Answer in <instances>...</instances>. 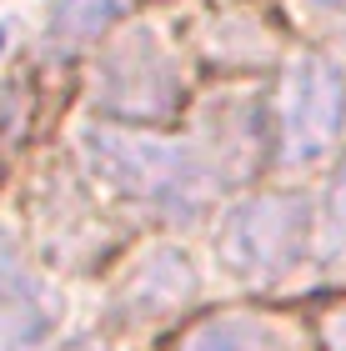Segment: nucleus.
I'll list each match as a JSON object with an SVG mask.
<instances>
[{"label":"nucleus","instance_id":"1","mask_svg":"<svg viewBox=\"0 0 346 351\" xmlns=\"http://www.w3.org/2000/svg\"><path fill=\"white\" fill-rule=\"evenodd\" d=\"M75 151H81L86 176L101 191L166 221H196L226 186V176L211 166V156L196 141L151 136L140 125H121V121L81 125Z\"/></svg>","mask_w":346,"mask_h":351},{"label":"nucleus","instance_id":"2","mask_svg":"<svg viewBox=\"0 0 346 351\" xmlns=\"http://www.w3.org/2000/svg\"><path fill=\"white\" fill-rule=\"evenodd\" d=\"M186 101L181 51L156 25L125 21L96 51L90 71V106L121 125H161Z\"/></svg>","mask_w":346,"mask_h":351},{"label":"nucleus","instance_id":"3","mask_svg":"<svg viewBox=\"0 0 346 351\" xmlns=\"http://www.w3.org/2000/svg\"><path fill=\"white\" fill-rule=\"evenodd\" d=\"M317 216L301 191H256L226 206L216 231V256L241 286H276L306 261Z\"/></svg>","mask_w":346,"mask_h":351},{"label":"nucleus","instance_id":"4","mask_svg":"<svg viewBox=\"0 0 346 351\" xmlns=\"http://www.w3.org/2000/svg\"><path fill=\"white\" fill-rule=\"evenodd\" d=\"M346 131V75L332 56H291L276 81L271 146L281 171H301L326 161Z\"/></svg>","mask_w":346,"mask_h":351},{"label":"nucleus","instance_id":"5","mask_svg":"<svg viewBox=\"0 0 346 351\" xmlns=\"http://www.w3.org/2000/svg\"><path fill=\"white\" fill-rule=\"evenodd\" d=\"M201 291V276L186 251L176 246H151L125 276L116 281L111 306H106V322L111 326H151L176 316L181 306H191Z\"/></svg>","mask_w":346,"mask_h":351},{"label":"nucleus","instance_id":"6","mask_svg":"<svg viewBox=\"0 0 346 351\" xmlns=\"http://www.w3.org/2000/svg\"><path fill=\"white\" fill-rule=\"evenodd\" d=\"M266 106L246 90L216 95V101L201 106V136L196 146L211 156V166L226 176V181H241L266 156Z\"/></svg>","mask_w":346,"mask_h":351},{"label":"nucleus","instance_id":"7","mask_svg":"<svg viewBox=\"0 0 346 351\" xmlns=\"http://www.w3.org/2000/svg\"><path fill=\"white\" fill-rule=\"evenodd\" d=\"M196 45L216 66L246 71V66H271L281 56V30L251 5H226V10H211L206 21H201Z\"/></svg>","mask_w":346,"mask_h":351},{"label":"nucleus","instance_id":"8","mask_svg":"<svg viewBox=\"0 0 346 351\" xmlns=\"http://www.w3.org/2000/svg\"><path fill=\"white\" fill-rule=\"evenodd\" d=\"M131 5L136 0H55L40 25V56L60 60V56L90 51V45H106L131 21Z\"/></svg>","mask_w":346,"mask_h":351},{"label":"nucleus","instance_id":"9","mask_svg":"<svg viewBox=\"0 0 346 351\" xmlns=\"http://www.w3.org/2000/svg\"><path fill=\"white\" fill-rule=\"evenodd\" d=\"M176 351H301V341L271 316L221 311L211 322H201L196 331H186Z\"/></svg>","mask_w":346,"mask_h":351},{"label":"nucleus","instance_id":"10","mask_svg":"<svg viewBox=\"0 0 346 351\" xmlns=\"http://www.w3.org/2000/svg\"><path fill=\"white\" fill-rule=\"evenodd\" d=\"M55 331L51 291H0V351H45Z\"/></svg>","mask_w":346,"mask_h":351},{"label":"nucleus","instance_id":"11","mask_svg":"<svg viewBox=\"0 0 346 351\" xmlns=\"http://www.w3.org/2000/svg\"><path fill=\"white\" fill-rule=\"evenodd\" d=\"M317 251L332 261H346V156L326 186V201H321V216H317Z\"/></svg>","mask_w":346,"mask_h":351},{"label":"nucleus","instance_id":"12","mask_svg":"<svg viewBox=\"0 0 346 351\" xmlns=\"http://www.w3.org/2000/svg\"><path fill=\"white\" fill-rule=\"evenodd\" d=\"M40 276H36V266L25 261V251H21V241L0 226V291H40Z\"/></svg>","mask_w":346,"mask_h":351},{"label":"nucleus","instance_id":"13","mask_svg":"<svg viewBox=\"0 0 346 351\" xmlns=\"http://www.w3.org/2000/svg\"><path fill=\"white\" fill-rule=\"evenodd\" d=\"M301 10H311V21L326 25L346 45V0H301Z\"/></svg>","mask_w":346,"mask_h":351},{"label":"nucleus","instance_id":"14","mask_svg":"<svg viewBox=\"0 0 346 351\" xmlns=\"http://www.w3.org/2000/svg\"><path fill=\"white\" fill-rule=\"evenodd\" d=\"M321 341H326V351H346V306H336L332 316H326Z\"/></svg>","mask_w":346,"mask_h":351},{"label":"nucleus","instance_id":"15","mask_svg":"<svg viewBox=\"0 0 346 351\" xmlns=\"http://www.w3.org/2000/svg\"><path fill=\"white\" fill-rule=\"evenodd\" d=\"M60 351H106L101 341H71V346H60Z\"/></svg>","mask_w":346,"mask_h":351},{"label":"nucleus","instance_id":"16","mask_svg":"<svg viewBox=\"0 0 346 351\" xmlns=\"http://www.w3.org/2000/svg\"><path fill=\"white\" fill-rule=\"evenodd\" d=\"M5 51H10V25L0 21V60H5Z\"/></svg>","mask_w":346,"mask_h":351}]
</instances>
